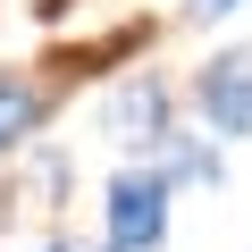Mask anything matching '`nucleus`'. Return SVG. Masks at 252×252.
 Returning a JSON list of instances; mask_svg holds the SVG:
<instances>
[{
	"label": "nucleus",
	"instance_id": "nucleus-6",
	"mask_svg": "<svg viewBox=\"0 0 252 252\" xmlns=\"http://www.w3.org/2000/svg\"><path fill=\"white\" fill-rule=\"evenodd\" d=\"M235 9H244V0H185V17H193V26H227Z\"/></svg>",
	"mask_w": 252,
	"mask_h": 252
},
{
	"label": "nucleus",
	"instance_id": "nucleus-4",
	"mask_svg": "<svg viewBox=\"0 0 252 252\" xmlns=\"http://www.w3.org/2000/svg\"><path fill=\"white\" fill-rule=\"evenodd\" d=\"M42 118H51V93H42L26 67H0V168L42 143Z\"/></svg>",
	"mask_w": 252,
	"mask_h": 252
},
{
	"label": "nucleus",
	"instance_id": "nucleus-7",
	"mask_svg": "<svg viewBox=\"0 0 252 252\" xmlns=\"http://www.w3.org/2000/svg\"><path fill=\"white\" fill-rule=\"evenodd\" d=\"M42 252H67V244H42Z\"/></svg>",
	"mask_w": 252,
	"mask_h": 252
},
{
	"label": "nucleus",
	"instance_id": "nucleus-2",
	"mask_svg": "<svg viewBox=\"0 0 252 252\" xmlns=\"http://www.w3.org/2000/svg\"><path fill=\"white\" fill-rule=\"evenodd\" d=\"M101 135H109L126 160H152V152L177 135V84H168V76H126V84L101 101Z\"/></svg>",
	"mask_w": 252,
	"mask_h": 252
},
{
	"label": "nucleus",
	"instance_id": "nucleus-8",
	"mask_svg": "<svg viewBox=\"0 0 252 252\" xmlns=\"http://www.w3.org/2000/svg\"><path fill=\"white\" fill-rule=\"evenodd\" d=\"M93 252H109V244H93Z\"/></svg>",
	"mask_w": 252,
	"mask_h": 252
},
{
	"label": "nucleus",
	"instance_id": "nucleus-1",
	"mask_svg": "<svg viewBox=\"0 0 252 252\" xmlns=\"http://www.w3.org/2000/svg\"><path fill=\"white\" fill-rule=\"evenodd\" d=\"M168 210H177V177L160 160H126L101 185V244L109 252H160L168 244Z\"/></svg>",
	"mask_w": 252,
	"mask_h": 252
},
{
	"label": "nucleus",
	"instance_id": "nucleus-5",
	"mask_svg": "<svg viewBox=\"0 0 252 252\" xmlns=\"http://www.w3.org/2000/svg\"><path fill=\"white\" fill-rule=\"evenodd\" d=\"M219 152H227V143L210 135V126H177V135H168L152 160H160L177 185H219V177H227V160H219Z\"/></svg>",
	"mask_w": 252,
	"mask_h": 252
},
{
	"label": "nucleus",
	"instance_id": "nucleus-3",
	"mask_svg": "<svg viewBox=\"0 0 252 252\" xmlns=\"http://www.w3.org/2000/svg\"><path fill=\"white\" fill-rule=\"evenodd\" d=\"M193 118L210 126L219 143H244L252 135V51H219L193 67Z\"/></svg>",
	"mask_w": 252,
	"mask_h": 252
}]
</instances>
